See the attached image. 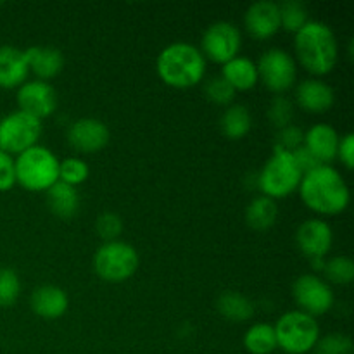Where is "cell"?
Wrapping results in <instances>:
<instances>
[{"instance_id": "obj_1", "label": "cell", "mask_w": 354, "mask_h": 354, "mask_svg": "<svg viewBox=\"0 0 354 354\" xmlns=\"http://www.w3.org/2000/svg\"><path fill=\"white\" fill-rule=\"evenodd\" d=\"M297 190L304 206L322 216H337L351 203L344 176L330 165H322L313 171L304 173Z\"/></svg>"}, {"instance_id": "obj_2", "label": "cell", "mask_w": 354, "mask_h": 354, "mask_svg": "<svg viewBox=\"0 0 354 354\" xmlns=\"http://www.w3.org/2000/svg\"><path fill=\"white\" fill-rule=\"evenodd\" d=\"M294 50L299 64L313 76L330 75L339 61L335 33L322 21H308L296 33Z\"/></svg>"}, {"instance_id": "obj_3", "label": "cell", "mask_w": 354, "mask_h": 354, "mask_svg": "<svg viewBox=\"0 0 354 354\" xmlns=\"http://www.w3.org/2000/svg\"><path fill=\"white\" fill-rule=\"evenodd\" d=\"M156 71L161 82L171 88H192L199 85L206 75V59L196 45L175 41L158 55Z\"/></svg>"}, {"instance_id": "obj_4", "label": "cell", "mask_w": 354, "mask_h": 354, "mask_svg": "<svg viewBox=\"0 0 354 354\" xmlns=\"http://www.w3.org/2000/svg\"><path fill=\"white\" fill-rule=\"evenodd\" d=\"M16 183L30 192H47L59 182V159L44 145H35L14 159Z\"/></svg>"}, {"instance_id": "obj_5", "label": "cell", "mask_w": 354, "mask_h": 354, "mask_svg": "<svg viewBox=\"0 0 354 354\" xmlns=\"http://www.w3.org/2000/svg\"><path fill=\"white\" fill-rule=\"evenodd\" d=\"M277 348L287 354H306L313 351L320 339V325L317 318L299 310L287 311L275 325Z\"/></svg>"}, {"instance_id": "obj_6", "label": "cell", "mask_w": 354, "mask_h": 354, "mask_svg": "<svg viewBox=\"0 0 354 354\" xmlns=\"http://www.w3.org/2000/svg\"><path fill=\"white\" fill-rule=\"evenodd\" d=\"M301 180H303V173L296 165L294 156L289 152L275 151L263 166L256 185L261 190V196L277 201L286 199L290 194L296 192L299 189Z\"/></svg>"}, {"instance_id": "obj_7", "label": "cell", "mask_w": 354, "mask_h": 354, "mask_svg": "<svg viewBox=\"0 0 354 354\" xmlns=\"http://www.w3.org/2000/svg\"><path fill=\"white\" fill-rule=\"evenodd\" d=\"M138 252L124 241L104 242L93 254V270L99 279L120 283L131 279L138 268Z\"/></svg>"}, {"instance_id": "obj_8", "label": "cell", "mask_w": 354, "mask_h": 354, "mask_svg": "<svg viewBox=\"0 0 354 354\" xmlns=\"http://www.w3.org/2000/svg\"><path fill=\"white\" fill-rule=\"evenodd\" d=\"M41 131L44 124L40 120L19 109L14 111L0 120V151L9 156L21 154L38 145Z\"/></svg>"}, {"instance_id": "obj_9", "label": "cell", "mask_w": 354, "mask_h": 354, "mask_svg": "<svg viewBox=\"0 0 354 354\" xmlns=\"http://www.w3.org/2000/svg\"><path fill=\"white\" fill-rule=\"evenodd\" d=\"M258 78L270 92L283 93L297 82V62L282 48H270L259 57Z\"/></svg>"}, {"instance_id": "obj_10", "label": "cell", "mask_w": 354, "mask_h": 354, "mask_svg": "<svg viewBox=\"0 0 354 354\" xmlns=\"http://www.w3.org/2000/svg\"><path fill=\"white\" fill-rule=\"evenodd\" d=\"M242 47V33L234 23L218 21L206 28L201 41V48L204 59H209L216 64H227L234 57H237Z\"/></svg>"}, {"instance_id": "obj_11", "label": "cell", "mask_w": 354, "mask_h": 354, "mask_svg": "<svg viewBox=\"0 0 354 354\" xmlns=\"http://www.w3.org/2000/svg\"><path fill=\"white\" fill-rule=\"evenodd\" d=\"M292 297L297 308L310 317H322L334 306V292L322 277L304 273L292 283Z\"/></svg>"}, {"instance_id": "obj_12", "label": "cell", "mask_w": 354, "mask_h": 354, "mask_svg": "<svg viewBox=\"0 0 354 354\" xmlns=\"http://www.w3.org/2000/svg\"><path fill=\"white\" fill-rule=\"evenodd\" d=\"M296 244L299 251L311 261V266L324 270L325 256L330 252L334 244L332 227L322 218H310L303 221L296 230Z\"/></svg>"}, {"instance_id": "obj_13", "label": "cell", "mask_w": 354, "mask_h": 354, "mask_svg": "<svg viewBox=\"0 0 354 354\" xmlns=\"http://www.w3.org/2000/svg\"><path fill=\"white\" fill-rule=\"evenodd\" d=\"M16 102L19 111L41 121L54 114L57 107V93L48 82L33 80V82H24L17 88Z\"/></svg>"}, {"instance_id": "obj_14", "label": "cell", "mask_w": 354, "mask_h": 354, "mask_svg": "<svg viewBox=\"0 0 354 354\" xmlns=\"http://www.w3.org/2000/svg\"><path fill=\"white\" fill-rule=\"evenodd\" d=\"M109 128L97 118H82L68 130V144L80 154H95L109 144Z\"/></svg>"}, {"instance_id": "obj_15", "label": "cell", "mask_w": 354, "mask_h": 354, "mask_svg": "<svg viewBox=\"0 0 354 354\" xmlns=\"http://www.w3.org/2000/svg\"><path fill=\"white\" fill-rule=\"evenodd\" d=\"M244 26L254 40H270L280 30L279 3L272 0L254 2L244 14Z\"/></svg>"}, {"instance_id": "obj_16", "label": "cell", "mask_w": 354, "mask_h": 354, "mask_svg": "<svg viewBox=\"0 0 354 354\" xmlns=\"http://www.w3.org/2000/svg\"><path fill=\"white\" fill-rule=\"evenodd\" d=\"M296 102L306 113L324 114L334 106L335 93L324 80L310 78L296 86Z\"/></svg>"}, {"instance_id": "obj_17", "label": "cell", "mask_w": 354, "mask_h": 354, "mask_svg": "<svg viewBox=\"0 0 354 354\" xmlns=\"http://www.w3.org/2000/svg\"><path fill=\"white\" fill-rule=\"evenodd\" d=\"M30 308L37 317L44 320H57L68 311L69 297L61 287L45 283L31 292Z\"/></svg>"}, {"instance_id": "obj_18", "label": "cell", "mask_w": 354, "mask_h": 354, "mask_svg": "<svg viewBox=\"0 0 354 354\" xmlns=\"http://www.w3.org/2000/svg\"><path fill=\"white\" fill-rule=\"evenodd\" d=\"M339 133L327 123H317L304 131V147L317 158L320 165H330L337 159Z\"/></svg>"}, {"instance_id": "obj_19", "label": "cell", "mask_w": 354, "mask_h": 354, "mask_svg": "<svg viewBox=\"0 0 354 354\" xmlns=\"http://www.w3.org/2000/svg\"><path fill=\"white\" fill-rule=\"evenodd\" d=\"M23 52L30 73H33L37 80L41 82L55 78L64 69V55L59 48L37 45V47H28Z\"/></svg>"}, {"instance_id": "obj_20", "label": "cell", "mask_w": 354, "mask_h": 354, "mask_svg": "<svg viewBox=\"0 0 354 354\" xmlns=\"http://www.w3.org/2000/svg\"><path fill=\"white\" fill-rule=\"evenodd\" d=\"M28 75H30V69L24 59V52L10 45H2L0 47V88H19L26 82Z\"/></svg>"}, {"instance_id": "obj_21", "label": "cell", "mask_w": 354, "mask_h": 354, "mask_svg": "<svg viewBox=\"0 0 354 354\" xmlns=\"http://www.w3.org/2000/svg\"><path fill=\"white\" fill-rule=\"evenodd\" d=\"M221 78L235 90V92H248L258 85V68L256 62L244 55H237L221 69Z\"/></svg>"}, {"instance_id": "obj_22", "label": "cell", "mask_w": 354, "mask_h": 354, "mask_svg": "<svg viewBox=\"0 0 354 354\" xmlns=\"http://www.w3.org/2000/svg\"><path fill=\"white\" fill-rule=\"evenodd\" d=\"M47 206L61 220H69L80 209V194L75 187L57 182L47 190Z\"/></svg>"}, {"instance_id": "obj_23", "label": "cell", "mask_w": 354, "mask_h": 354, "mask_svg": "<svg viewBox=\"0 0 354 354\" xmlns=\"http://www.w3.org/2000/svg\"><path fill=\"white\" fill-rule=\"evenodd\" d=\"M216 310L225 320L242 324L254 317V303L248 296L235 290H227L216 301Z\"/></svg>"}, {"instance_id": "obj_24", "label": "cell", "mask_w": 354, "mask_h": 354, "mask_svg": "<svg viewBox=\"0 0 354 354\" xmlns=\"http://www.w3.org/2000/svg\"><path fill=\"white\" fill-rule=\"evenodd\" d=\"M279 206L277 201L265 196H256L245 209V221L256 232H265L277 223Z\"/></svg>"}, {"instance_id": "obj_25", "label": "cell", "mask_w": 354, "mask_h": 354, "mask_svg": "<svg viewBox=\"0 0 354 354\" xmlns=\"http://www.w3.org/2000/svg\"><path fill=\"white\" fill-rule=\"evenodd\" d=\"M252 116L245 106H228L220 120L221 133L230 140H241L251 131Z\"/></svg>"}, {"instance_id": "obj_26", "label": "cell", "mask_w": 354, "mask_h": 354, "mask_svg": "<svg viewBox=\"0 0 354 354\" xmlns=\"http://www.w3.org/2000/svg\"><path fill=\"white\" fill-rule=\"evenodd\" d=\"M244 348L251 354H272L277 351L275 328L270 324H254L245 330Z\"/></svg>"}, {"instance_id": "obj_27", "label": "cell", "mask_w": 354, "mask_h": 354, "mask_svg": "<svg viewBox=\"0 0 354 354\" xmlns=\"http://www.w3.org/2000/svg\"><path fill=\"white\" fill-rule=\"evenodd\" d=\"M280 28L296 35L308 23V9L299 0H286L279 3Z\"/></svg>"}, {"instance_id": "obj_28", "label": "cell", "mask_w": 354, "mask_h": 354, "mask_svg": "<svg viewBox=\"0 0 354 354\" xmlns=\"http://www.w3.org/2000/svg\"><path fill=\"white\" fill-rule=\"evenodd\" d=\"M325 282L337 283V286H348L354 280V263L348 256H334L324 265Z\"/></svg>"}, {"instance_id": "obj_29", "label": "cell", "mask_w": 354, "mask_h": 354, "mask_svg": "<svg viewBox=\"0 0 354 354\" xmlns=\"http://www.w3.org/2000/svg\"><path fill=\"white\" fill-rule=\"evenodd\" d=\"M88 165L78 156H71V158H66L64 161H59V182L66 183V185L76 189L88 180Z\"/></svg>"}, {"instance_id": "obj_30", "label": "cell", "mask_w": 354, "mask_h": 354, "mask_svg": "<svg viewBox=\"0 0 354 354\" xmlns=\"http://www.w3.org/2000/svg\"><path fill=\"white\" fill-rule=\"evenodd\" d=\"M268 121L275 128L282 130V128L289 127L294 121V104L292 100L287 99L283 95H277L270 100L268 104Z\"/></svg>"}, {"instance_id": "obj_31", "label": "cell", "mask_w": 354, "mask_h": 354, "mask_svg": "<svg viewBox=\"0 0 354 354\" xmlns=\"http://www.w3.org/2000/svg\"><path fill=\"white\" fill-rule=\"evenodd\" d=\"M21 296V280L14 270L0 268V308H10Z\"/></svg>"}, {"instance_id": "obj_32", "label": "cell", "mask_w": 354, "mask_h": 354, "mask_svg": "<svg viewBox=\"0 0 354 354\" xmlns=\"http://www.w3.org/2000/svg\"><path fill=\"white\" fill-rule=\"evenodd\" d=\"M204 92H206L207 100H211L216 106H230L235 99V90L225 82L221 76H216V78H211L209 82L204 86Z\"/></svg>"}, {"instance_id": "obj_33", "label": "cell", "mask_w": 354, "mask_h": 354, "mask_svg": "<svg viewBox=\"0 0 354 354\" xmlns=\"http://www.w3.org/2000/svg\"><path fill=\"white\" fill-rule=\"evenodd\" d=\"M353 341L344 334H328L318 339L315 354H351Z\"/></svg>"}, {"instance_id": "obj_34", "label": "cell", "mask_w": 354, "mask_h": 354, "mask_svg": "<svg viewBox=\"0 0 354 354\" xmlns=\"http://www.w3.org/2000/svg\"><path fill=\"white\" fill-rule=\"evenodd\" d=\"M304 144V131L301 130L296 124H289V127L282 128L277 133L275 140V151L277 152H289L292 154L294 151H297L299 147H303Z\"/></svg>"}, {"instance_id": "obj_35", "label": "cell", "mask_w": 354, "mask_h": 354, "mask_svg": "<svg viewBox=\"0 0 354 354\" xmlns=\"http://www.w3.org/2000/svg\"><path fill=\"white\" fill-rule=\"evenodd\" d=\"M95 230L104 242L120 241L123 232V220L116 213H102L95 220Z\"/></svg>"}, {"instance_id": "obj_36", "label": "cell", "mask_w": 354, "mask_h": 354, "mask_svg": "<svg viewBox=\"0 0 354 354\" xmlns=\"http://www.w3.org/2000/svg\"><path fill=\"white\" fill-rule=\"evenodd\" d=\"M16 185V168L14 158L0 151V192H7Z\"/></svg>"}, {"instance_id": "obj_37", "label": "cell", "mask_w": 354, "mask_h": 354, "mask_svg": "<svg viewBox=\"0 0 354 354\" xmlns=\"http://www.w3.org/2000/svg\"><path fill=\"white\" fill-rule=\"evenodd\" d=\"M337 159H341L342 166H346V169H353L354 166V135L353 133H346L344 137L339 140Z\"/></svg>"}, {"instance_id": "obj_38", "label": "cell", "mask_w": 354, "mask_h": 354, "mask_svg": "<svg viewBox=\"0 0 354 354\" xmlns=\"http://www.w3.org/2000/svg\"><path fill=\"white\" fill-rule=\"evenodd\" d=\"M292 156H294V159H296V165L299 166V169L303 175L304 173L313 171V169L318 168V166H322L320 162L317 161V158H315V156L311 154L306 147H304V145L303 147L297 149V151H294Z\"/></svg>"}]
</instances>
